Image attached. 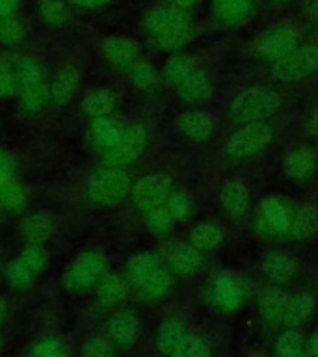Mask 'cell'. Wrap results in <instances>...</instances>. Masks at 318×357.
<instances>
[{"label":"cell","instance_id":"obj_1","mask_svg":"<svg viewBox=\"0 0 318 357\" xmlns=\"http://www.w3.org/2000/svg\"><path fill=\"white\" fill-rule=\"evenodd\" d=\"M151 43L164 50H179L192 38V21L177 6H153L142 19Z\"/></svg>","mask_w":318,"mask_h":357},{"label":"cell","instance_id":"obj_2","mask_svg":"<svg viewBox=\"0 0 318 357\" xmlns=\"http://www.w3.org/2000/svg\"><path fill=\"white\" fill-rule=\"evenodd\" d=\"M283 105L281 95L273 88L268 86H255V88H248L240 91L233 99L229 106V114L231 119L238 125H248V123L264 121Z\"/></svg>","mask_w":318,"mask_h":357},{"label":"cell","instance_id":"obj_3","mask_svg":"<svg viewBox=\"0 0 318 357\" xmlns=\"http://www.w3.org/2000/svg\"><path fill=\"white\" fill-rule=\"evenodd\" d=\"M132 181L121 167L103 166L95 169L86 181V197L93 205L112 206L130 195Z\"/></svg>","mask_w":318,"mask_h":357},{"label":"cell","instance_id":"obj_4","mask_svg":"<svg viewBox=\"0 0 318 357\" xmlns=\"http://www.w3.org/2000/svg\"><path fill=\"white\" fill-rule=\"evenodd\" d=\"M108 273V261L106 257L97 250H88L78 253L69 266L63 272V287L71 292H80L88 290L91 287H97L100 279Z\"/></svg>","mask_w":318,"mask_h":357},{"label":"cell","instance_id":"obj_5","mask_svg":"<svg viewBox=\"0 0 318 357\" xmlns=\"http://www.w3.org/2000/svg\"><path fill=\"white\" fill-rule=\"evenodd\" d=\"M270 75L281 84H298L318 75V45H300L289 56L273 61Z\"/></svg>","mask_w":318,"mask_h":357},{"label":"cell","instance_id":"obj_6","mask_svg":"<svg viewBox=\"0 0 318 357\" xmlns=\"http://www.w3.org/2000/svg\"><path fill=\"white\" fill-rule=\"evenodd\" d=\"M272 139L273 128L266 121L248 123L227 139L225 153L233 160H248L266 149Z\"/></svg>","mask_w":318,"mask_h":357},{"label":"cell","instance_id":"obj_7","mask_svg":"<svg viewBox=\"0 0 318 357\" xmlns=\"http://www.w3.org/2000/svg\"><path fill=\"white\" fill-rule=\"evenodd\" d=\"M147 144H149V132L144 125L139 123L127 125L121 139L112 149L105 151V166L125 169L144 155Z\"/></svg>","mask_w":318,"mask_h":357},{"label":"cell","instance_id":"obj_8","mask_svg":"<svg viewBox=\"0 0 318 357\" xmlns=\"http://www.w3.org/2000/svg\"><path fill=\"white\" fill-rule=\"evenodd\" d=\"M175 192L173 188V181L166 173H149L138 178L132 184L130 190V197L136 208L142 212L153 211L158 206L166 205V201L169 199V195Z\"/></svg>","mask_w":318,"mask_h":357},{"label":"cell","instance_id":"obj_9","mask_svg":"<svg viewBox=\"0 0 318 357\" xmlns=\"http://www.w3.org/2000/svg\"><path fill=\"white\" fill-rule=\"evenodd\" d=\"M300 47V33L296 26L285 22L272 26L255 41V52L268 61H278Z\"/></svg>","mask_w":318,"mask_h":357},{"label":"cell","instance_id":"obj_10","mask_svg":"<svg viewBox=\"0 0 318 357\" xmlns=\"http://www.w3.org/2000/svg\"><path fill=\"white\" fill-rule=\"evenodd\" d=\"M296 206L287 201L285 197L272 195L262 201L257 212V229L259 233L273 236V234H287L289 233L290 222L294 216Z\"/></svg>","mask_w":318,"mask_h":357},{"label":"cell","instance_id":"obj_11","mask_svg":"<svg viewBox=\"0 0 318 357\" xmlns=\"http://www.w3.org/2000/svg\"><path fill=\"white\" fill-rule=\"evenodd\" d=\"M245 296H248L245 284L238 278H234L233 273H218L216 278L212 279L209 298L218 309L234 311L244 303Z\"/></svg>","mask_w":318,"mask_h":357},{"label":"cell","instance_id":"obj_12","mask_svg":"<svg viewBox=\"0 0 318 357\" xmlns=\"http://www.w3.org/2000/svg\"><path fill=\"white\" fill-rule=\"evenodd\" d=\"M139 333V322L136 314L128 309H121L112 314L105 324V337L114 346L125 348L136 342Z\"/></svg>","mask_w":318,"mask_h":357},{"label":"cell","instance_id":"obj_13","mask_svg":"<svg viewBox=\"0 0 318 357\" xmlns=\"http://www.w3.org/2000/svg\"><path fill=\"white\" fill-rule=\"evenodd\" d=\"M100 52L105 60L116 69H128L139 60L138 43L125 36H110L100 43Z\"/></svg>","mask_w":318,"mask_h":357},{"label":"cell","instance_id":"obj_14","mask_svg":"<svg viewBox=\"0 0 318 357\" xmlns=\"http://www.w3.org/2000/svg\"><path fill=\"white\" fill-rule=\"evenodd\" d=\"M318 169V156L307 145H296L283 156V172L294 181H309Z\"/></svg>","mask_w":318,"mask_h":357},{"label":"cell","instance_id":"obj_15","mask_svg":"<svg viewBox=\"0 0 318 357\" xmlns=\"http://www.w3.org/2000/svg\"><path fill=\"white\" fill-rule=\"evenodd\" d=\"M179 130L192 142H206L216 132V119L206 110H186L179 116Z\"/></svg>","mask_w":318,"mask_h":357},{"label":"cell","instance_id":"obj_16","mask_svg":"<svg viewBox=\"0 0 318 357\" xmlns=\"http://www.w3.org/2000/svg\"><path fill=\"white\" fill-rule=\"evenodd\" d=\"M78 86H80V69L75 63H63L56 69L54 77L49 82L50 102L66 106L73 99V95L77 93Z\"/></svg>","mask_w":318,"mask_h":357},{"label":"cell","instance_id":"obj_17","mask_svg":"<svg viewBox=\"0 0 318 357\" xmlns=\"http://www.w3.org/2000/svg\"><path fill=\"white\" fill-rule=\"evenodd\" d=\"M220 203L234 218H244L251 208L250 188L240 178H229L220 188Z\"/></svg>","mask_w":318,"mask_h":357},{"label":"cell","instance_id":"obj_18","mask_svg":"<svg viewBox=\"0 0 318 357\" xmlns=\"http://www.w3.org/2000/svg\"><path fill=\"white\" fill-rule=\"evenodd\" d=\"M179 97L190 105H201L211 99L212 95V80L209 73L203 67H195L188 77L177 86Z\"/></svg>","mask_w":318,"mask_h":357},{"label":"cell","instance_id":"obj_19","mask_svg":"<svg viewBox=\"0 0 318 357\" xmlns=\"http://www.w3.org/2000/svg\"><path fill=\"white\" fill-rule=\"evenodd\" d=\"M119 105V97L114 89L110 88H93L84 95L80 100V108L88 117L97 119V117L112 116Z\"/></svg>","mask_w":318,"mask_h":357},{"label":"cell","instance_id":"obj_20","mask_svg":"<svg viewBox=\"0 0 318 357\" xmlns=\"http://www.w3.org/2000/svg\"><path fill=\"white\" fill-rule=\"evenodd\" d=\"M125 128L127 125H123L117 117H97V119H91V125H89V138L99 149L108 151L121 139Z\"/></svg>","mask_w":318,"mask_h":357},{"label":"cell","instance_id":"obj_21","mask_svg":"<svg viewBox=\"0 0 318 357\" xmlns=\"http://www.w3.org/2000/svg\"><path fill=\"white\" fill-rule=\"evenodd\" d=\"M214 15L225 26L244 24L255 11V0H214Z\"/></svg>","mask_w":318,"mask_h":357},{"label":"cell","instance_id":"obj_22","mask_svg":"<svg viewBox=\"0 0 318 357\" xmlns=\"http://www.w3.org/2000/svg\"><path fill=\"white\" fill-rule=\"evenodd\" d=\"M315 307H317V300L309 292L290 294L289 300H287V307H285L281 324H283L285 328H298L315 312Z\"/></svg>","mask_w":318,"mask_h":357},{"label":"cell","instance_id":"obj_23","mask_svg":"<svg viewBox=\"0 0 318 357\" xmlns=\"http://www.w3.org/2000/svg\"><path fill=\"white\" fill-rule=\"evenodd\" d=\"M54 218L45 212H33L21 222V236L26 244H45L54 233Z\"/></svg>","mask_w":318,"mask_h":357},{"label":"cell","instance_id":"obj_24","mask_svg":"<svg viewBox=\"0 0 318 357\" xmlns=\"http://www.w3.org/2000/svg\"><path fill=\"white\" fill-rule=\"evenodd\" d=\"M203 251L194 248L192 244H177L173 245L167 255V262L173 272L181 273V275H192L203 266Z\"/></svg>","mask_w":318,"mask_h":357},{"label":"cell","instance_id":"obj_25","mask_svg":"<svg viewBox=\"0 0 318 357\" xmlns=\"http://www.w3.org/2000/svg\"><path fill=\"white\" fill-rule=\"evenodd\" d=\"M128 289H130V284H128L127 278H121L117 273H106L97 284V301H99V305L106 307V309L121 305L123 301L127 300Z\"/></svg>","mask_w":318,"mask_h":357},{"label":"cell","instance_id":"obj_26","mask_svg":"<svg viewBox=\"0 0 318 357\" xmlns=\"http://www.w3.org/2000/svg\"><path fill=\"white\" fill-rule=\"evenodd\" d=\"M11 61H13V69H15L19 91L45 84V67L38 58L30 54H19Z\"/></svg>","mask_w":318,"mask_h":357},{"label":"cell","instance_id":"obj_27","mask_svg":"<svg viewBox=\"0 0 318 357\" xmlns=\"http://www.w3.org/2000/svg\"><path fill=\"white\" fill-rule=\"evenodd\" d=\"M262 273L272 283H287L296 273V262L292 257L285 255L281 251H270L261 262Z\"/></svg>","mask_w":318,"mask_h":357},{"label":"cell","instance_id":"obj_28","mask_svg":"<svg viewBox=\"0 0 318 357\" xmlns=\"http://www.w3.org/2000/svg\"><path fill=\"white\" fill-rule=\"evenodd\" d=\"M186 335H188V331H186L184 322H181L179 318H167L156 329L155 344L162 354L172 356L173 351L179 348V344L186 339Z\"/></svg>","mask_w":318,"mask_h":357},{"label":"cell","instance_id":"obj_29","mask_svg":"<svg viewBox=\"0 0 318 357\" xmlns=\"http://www.w3.org/2000/svg\"><path fill=\"white\" fill-rule=\"evenodd\" d=\"M160 261H158V257L155 253H149V251H145V253H138L136 257H132L127 264V281L130 284V289H138L142 284L147 281V279L153 275V273L160 268Z\"/></svg>","mask_w":318,"mask_h":357},{"label":"cell","instance_id":"obj_30","mask_svg":"<svg viewBox=\"0 0 318 357\" xmlns=\"http://www.w3.org/2000/svg\"><path fill=\"white\" fill-rule=\"evenodd\" d=\"M287 300H289L287 292H283L281 289H275V287H270V289L261 290V294L257 298V307H259V312H261V317L264 320L278 324L283 318Z\"/></svg>","mask_w":318,"mask_h":357},{"label":"cell","instance_id":"obj_31","mask_svg":"<svg viewBox=\"0 0 318 357\" xmlns=\"http://www.w3.org/2000/svg\"><path fill=\"white\" fill-rule=\"evenodd\" d=\"M318 231V208L315 205H301L294 211L289 227V236L294 240H305Z\"/></svg>","mask_w":318,"mask_h":357},{"label":"cell","instance_id":"obj_32","mask_svg":"<svg viewBox=\"0 0 318 357\" xmlns=\"http://www.w3.org/2000/svg\"><path fill=\"white\" fill-rule=\"evenodd\" d=\"M173 284V275L167 268L160 266L142 287L134 290L142 301H156L169 292Z\"/></svg>","mask_w":318,"mask_h":357},{"label":"cell","instance_id":"obj_33","mask_svg":"<svg viewBox=\"0 0 318 357\" xmlns=\"http://www.w3.org/2000/svg\"><path fill=\"white\" fill-rule=\"evenodd\" d=\"M223 229L218 223H199L188 234V244L197 248L199 251L214 250L222 244Z\"/></svg>","mask_w":318,"mask_h":357},{"label":"cell","instance_id":"obj_34","mask_svg":"<svg viewBox=\"0 0 318 357\" xmlns=\"http://www.w3.org/2000/svg\"><path fill=\"white\" fill-rule=\"evenodd\" d=\"M4 278L10 287H13V289L17 290H24L30 289V287L36 283L38 273L33 272L32 268L28 266L21 257H17V259H13V261H10L6 264Z\"/></svg>","mask_w":318,"mask_h":357},{"label":"cell","instance_id":"obj_35","mask_svg":"<svg viewBox=\"0 0 318 357\" xmlns=\"http://www.w3.org/2000/svg\"><path fill=\"white\" fill-rule=\"evenodd\" d=\"M28 357H69V346L60 335L47 333L33 342Z\"/></svg>","mask_w":318,"mask_h":357},{"label":"cell","instance_id":"obj_36","mask_svg":"<svg viewBox=\"0 0 318 357\" xmlns=\"http://www.w3.org/2000/svg\"><path fill=\"white\" fill-rule=\"evenodd\" d=\"M38 11L41 21L49 26H63L69 21V2L67 0H38Z\"/></svg>","mask_w":318,"mask_h":357},{"label":"cell","instance_id":"obj_37","mask_svg":"<svg viewBox=\"0 0 318 357\" xmlns=\"http://www.w3.org/2000/svg\"><path fill=\"white\" fill-rule=\"evenodd\" d=\"M21 95V106L26 114H39L45 110V106L50 102V89L49 84H39L33 88H26L19 91Z\"/></svg>","mask_w":318,"mask_h":357},{"label":"cell","instance_id":"obj_38","mask_svg":"<svg viewBox=\"0 0 318 357\" xmlns=\"http://www.w3.org/2000/svg\"><path fill=\"white\" fill-rule=\"evenodd\" d=\"M28 201L26 190L17 183L15 178H11L8 183L0 184V208L8 212H17L24 208Z\"/></svg>","mask_w":318,"mask_h":357},{"label":"cell","instance_id":"obj_39","mask_svg":"<svg viewBox=\"0 0 318 357\" xmlns=\"http://www.w3.org/2000/svg\"><path fill=\"white\" fill-rule=\"evenodd\" d=\"M195 67H197V63H195L192 56L175 54L166 61V66H164V77H166L167 82H172L177 88L179 84L183 82L184 78L188 77Z\"/></svg>","mask_w":318,"mask_h":357},{"label":"cell","instance_id":"obj_40","mask_svg":"<svg viewBox=\"0 0 318 357\" xmlns=\"http://www.w3.org/2000/svg\"><path fill=\"white\" fill-rule=\"evenodd\" d=\"M169 357H212V346L205 337L188 333Z\"/></svg>","mask_w":318,"mask_h":357},{"label":"cell","instance_id":"obj_41","mask_svg":"<svg viewBox=\"0 0 318 357\" xmlns=\"http://www.w3.org/2000/svg\"><path fill=\"white\" fill-rule=\"evenodd\" d=\"M305 340L294 328H287L275 340V354L278 357H296L303 351Z\"/></svg>","mask_w":318,"mask_h":357},{"label":"cell","instance_id":"obj_42","mask_svg":"<svg viewBox=\"0 0 318 357\" xmlns=\"http://www.w3.org/2000/svg\"><path fill=\"white\" fill-rule=\"evenodd\" d=\"M26 39V26L17 15L0 19V43L21 45Z\"/></svg>","mask_w":318,"mask_h":357},{"label":"cell","instance_id":"obj_43","mask_svg":"<svg viewBox=\"0 0 318 357\" xmlns=\"http://www.w3.org/2000/svg\"><path fill=\"white\" fill-rule=\"evenodd\" d=\"M145 223H147V229H149L153 234L166 236V234L172 233L173 225H175V220H173V216L169 214L166 205H164L145 212Z\"/></svg>","mask_w":318,"mask_h":357},{"label":"cell","instance_id":"obj_44","mask_svg":"<svg viewBox=\"0 0 318 357\" xmlns=\"http://www.w3.org/2000/svg\"><path fill=\"white\" fill-rule=\"evenodd\" d=\"M128 77H130V82L139 89H149L153 88L158 80V73L151 63L144 60H138L136 63L128 67Z\"/></svg>","mask_w":318,"mask_h":357},{"label":"cell","instance_id":"obj_45","mask_svg":"<svg viewBox=\"0 0 318 357\" xmlns=\"http://www.w3.org/2000/svg\"><path fill=\"white\" fill-rule=\"evenodd\" d=\"M166 208L169 211V214H172L175 222H183V220H188L192 216V212H194V199L186 192H177L175 190L169 195V199L166 201Z\"/></svg>","mask_w":318,"mask_h":357},{"label":"cell","instance_id":"obj_46","mask_svg":"<svg viewBox=\"0 0 318 357\" xmlns=\"http://www.w3.org/2000/svg\"><path fill=\"white\" fill-rule=\"evenodd\" d=\"M80 357H116V346L105 335H93L84 340Z\"/></svg>","mask_w":318,"mask_h":357},{"label":"cell","instance_id":"obj_47","mask_svg":"<svg viewBox=\"0 0 318 357\" xmlns=\"http://www.w3.org/2000/svg\"><path fill=\"white\" fill-rule=\"evenodd\" d=\"M22 261L26 262L28 266L32 268L33 272L41 273L47 270L50 262V255L49 251L45 250L43 244H26V248L21 251V255H19Z\"/></svg>","mask_w":318,"mask_h":357},{"label":"cell","instance_id":"obj_48","mask_svg":"<svg viewBox=\"0 0 318 357\" xmlns=\"http://www.w3.org/2000/svg\"><path fill=\"white\" fill-rule=\"evenodd\" d=\"M17 91H19V86H17L13 61L0 56V99L11 97Z\"/></svg>","mask_w":318,"mask_h":357},{"label":"cell","instance_id":"obj_49","mask_svg":"<svg viewBox=\"0 0 318 357\" xmlns=\"http://www.w3.org/2000/svg\"><path fill=\"white\" fill-rule=\"evenodd\" d=\"M13 173H15V162L6 151L0 149V184L11 181Z\"/></svg>","mask_w":318,"mask_h":357},{"label":"cell","instance_id":"obj_50","mask_svg":"<svg viewBox=\"0 0 318 357\" xmlns=\"http://www.w3.org/2000/svg\"><path fill=\"white\" fill-rule=\"evenodd\" d=\"M108 2H110V0H69V4L84 11L100 10V8H105Z\"/></svg>","mask_w":318,"mask_h":357},{"label":"cell","instance_id":"obj_51","mask_svg":"<svg viewBox=\"0 0 318 357\" xmlns=\"http://www.w3.org/2000/svg\"><path fill=\"white\" fill-rule=\"evenodd\" d=\"M22 0H0V19L17 15Z\"/></svg>","mask_w":318,"mask_h":357},{"label":"cell","instance_id":"obj_52","mask_svg":"<svg viewBox=\"0 0 318 357\" xmlns=\"http://www.w3.org/2000/svg\"><path fill=\"white\" fill-rule=\"evenodd\" d=\"M303 15L312 22H318V0H303L301 4Z\"/></svg>","mask_w":318,"mask_h":357},{"label":"cell","instance_id":"obj_53","mask_svg":"<svg viewBox=\"0 0 318 357\" xmlns=\"http://www.w3.org/2000/svg\"><path fill=\"white\" fill-rule=\"evenodd\" d=\"M307 354L311 357H318V333H312L307 340Z\"/></svg>","mask_w":318,"mask_h":357},{"label":"cell","instance_id":"obj_54","mask_svg":"<svg viewBox=\"0 0 318 357\" xmlns=\"http://www.w3.org/2000/svg\"><path fill=\"white\" fill-rule=\"evenodd\" d=\"M307 130L315 136H318V106L312 110L311 117H309V121H307Z\"/></svg>","mask_w":318,"mask_h":357},{"label":"cell","instance_id":"obj_55","mask_svg":"<svg viewBox=\"0 0 318 357\" xmlns=\"http://www.w3.org/2000/svg\"><path fill=\"white\" fill-rule=\"evenodd\" d=\"M6 317H8V301L0 296V326L4 324Z\"/></svg>","mask_w":318,"mask_h":357},{"label":"cell","instance_id":"obj_56","mask_svg":"<svg viewBox=\"0 0 318 357\" xmlns=\"http://www.w3.org/2000/svg\"><path fill=\"white\" fill-rule=\"evenodd\" d=\"M197 0H173V6H177L181 10H186L190 6H194Z\"/></svg>","mask_w":318,"mask_h":357},{"label":"cell","instance_id":"obj_57","mask_svg":"<svg viewBox=\"0 0 318 357\" xmlns=\"http://www.w3.org/2000/svg\"><path fill=\"white\" fill-rule=\"evenodd\" d=\"M273 4H279V6H283V4H289V2H292V0H272Z\"/></svg>","mask_w":318,"mask_h":357},{"label":"cell","instance_id":"obj_58","mask_svg":"<svg viewBox=\"0 0 318 357\" xmlns=\"http://www.w3.org/2000/svg\"><path fill=\"white\" fill-rule=\"evenodd\" d=\"M296 357H311V356H309V354H305V351H301L300 356H296Z\"/></svg>","mask_w":318,"mask_h":357},{"label":"cell","instance_id":"obj_59","mask_svg":"<svg viewBox=\"0 0 318 357\" xmlns=\"http://www.w3.org/2000/svg\"><path fill=\"white\" fill-rule=\"evenodd\" d=\"M0 348H2V339H0Z\"/></svg>","mask_w":318,"mask_h":357},{"label":"cell","instance_id":"obj_60","mask_svg":"<svg viewBox=\"0 0 318 357\" xmlns=\"http://www.w3.org/2000/svg\"><path fill=\"white\" fill-rule=\"evenodd\" d=\"M317 147H318V144H317Z\"/></svg>","mask_w":318,"mask_h":357},{"label":"cell","instance_id":"obj_61","mask_svg":"<svg viewBox=\"0 0 318 357\" xmlns=\"http://www.w3.org/2000/svg\"><path fill=\"white\" fill-rule=\"evenodd\" d=\"M257 357H259V356H257Z\"/></svg>","mask_w":318,"mask_h":357}]
</instances>
